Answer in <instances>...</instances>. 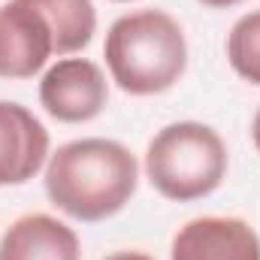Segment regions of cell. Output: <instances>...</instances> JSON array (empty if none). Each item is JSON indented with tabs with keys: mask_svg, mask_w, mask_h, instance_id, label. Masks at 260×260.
<instances>
[{
	"mask_svg": "<svg viewBox=\"0 0 260 260\" xmlns=\"http://www.w3.org/2000/svg\"><path fill=\"white\" fill-rule=\"evenodd\" d=\"M139 182V164L127 145L103 136L73 139L46 164V194L64 215L97 224L118 215Z\"/></svg>",
	"mask_w": 260,
	"mask_h": 260,
	"instance_id": "1",
	"label": "cell"
},
{
	"mask_svg": "<svg viewBox=\"0 0 260 260\" xmlns=\"http://www.w3.org/2000/svg\"><path fill=\"white\" fill-rule=\"evenodd\" d=\"M0 260H82L73 227L52 215H24L0 236Z\"/></svg>",
	"mask_w": 260,
	"mask_h": 260,
	"instance_id": "8",
	"label": "cell"
},
{
	"mask_svg": "<svg viewBox=\"0 0 260 260\" xmlns=\"http://www.w3.org/2000/svg\"><path fill=\"white\" fill-rule=\"evenodd\" d=\"M203 6H209V9H227V6H236V3H242V0H200Z\"/></svg>",
	"mask_w": 260,
	"mask_h": 260,
	"instance_id": "12",
	"label": "cell"
},
{
	"mask_svg": "<svg viewBox=\"0 0 260 260\" xmlns=\"http://www.w3.org/2000/svg\"><path fill=\"white\" fill-rule=\"evenodd\" d=\"M118 3H130V0H118Z\"/></svg>",
	"mask_w": 260,
	"mask_h": 260,
	"instance_id": "14",
	"label": "cell"
},
{
	"mask_svg": "<svg viewBox=\"0 0 260 260\" xmlns=\"http://www.w3.org/2000/svg\"><path fill=\"white\" fill-rule=\"evenodd\" d=\"M55 52L43 15L18 0L0 6V79H30Z\"/></svg>",
	"mask_w": 260,
	"mask_h": 260,
	"instance_id": "6",
	"label": "cell"
},
{
	"mask_svg": "<svg viewBox=\"0 0 260 260\" xmlns=\"http://www.w3.org/2000/svg\"><path fill=\"white\" fill-rule=\"evenodd\" d=\"M103 260H154V257L145 254V251H115V254H109Z\"/></svg>",
	"mask_w": 260,
	"mask_h": 260,
	"instance_id": "11",
	"label": "cell"
},
{
	"mask_svg": "<svg viewBox=\"0 0 260 260\" xmlns=\"http://www.w3.org/2000/svg\"><path fill=\"white\" fill-rule=\"evenodd\" d=\"M109 100V85L103 70L88 58H61L46 70L40 82L43 109L64 124L94 121Z\"/></svg>",
	"mask_w": 260,
	"mask_h": 260,
	"instance_id": "4",
	"label": "cell"
},
{
	"mask_svg": "<svg viewBox=\"0 0 260 260\" xmlns=\"http://www.w3.org/2000/svg\"><path fill=\"white\" fill-rule=\"evenodd\" d=\"M170 260H260V236L242 218H194L173 236Z\"/></svg>",
	"mask_w": 260,
	"mask_h": 260,
	"instance_id": "5",
	"label": "cell"
},
{
	"mask_svg": "<svg viewBox=\"0 0 260 260\" xmlns=\"http://www.w3.org/2000/svg\"><path fill=\"white\" fill-rule=\"evenodd\" d=\"M18 3L43 15V21L52 30L58 55L82 52L97 30V12L91 0H18Z\"/></svg>",
	"mask_w": 260,
	"mask_h": 260,
	"instance_id": "9",
	"label": "cell"
},
{
	"mask_svg": "<svg viewBox=\"0 0 260 260\" xmlns=\"http://www.w3.org/2000/svg\"><path fill=\"white\" fill-rule=\"evenodd\" d=\"M145 176L154 191L176 203L215 194L227 176L221 133L200 121H176L154 133L145 151Z\"/></svg>",
	"mask_w": 260,
	"mask_h": 260,
	"instance_id": "3",
	"label": "cell"
},
{
	"mask_svg": "<svg viewBox=\"0 0 260 260\" xmlns=\"http://www.w3.org/2000/svg\"><path fill=\"white\" fill-rule=\"evenodd\" d=\"M49 157V130L21 103L0 100V188L30 182Z\"/></svg>",
	"mask_w": 260,
	"mask_h": 260,
	"instance_id": "7",
	"label": "cell"
},
{
	"mask_svg": "<svg viewBox=\"0 0 260 260\" xmlns=\"http://www.w3.org/2000/svg\"><path fill=\"white\" fill-rule=\"evenodd\" d=\"M227 61L233 73L260 85V9L245 12L227 34Z\"/></svg>",
	"mask_w": 260,
	"mask_h": 260,
	"instance_id": "10",
	"label": "cell"
},
{
	"mask_svg": "<svg viewBox=\"0 0 260 260\" xmlns=\"http://www.w3.org/2000/svg\"><path fill=\"white\" fill-rule=\"evenodd\" d=\"M103 58L112 82L124 94H164L185 76V30L164 9H136L112 21V27L106 30Z\"/></svg>",
	"mask_w": 260,
	"mask_h": 260,
	"instance_id": "2",
	"label": "cell"
},
{
	"mask_svg": "<svg viewBox=\"0 0 260 260\" xmlns=\"http://www.w3.org/2000/svg\"><path fill=\"white\" fill-rule=\"evenodd\" d=\"M251 139H254V148L260 154V109L254 112V121H251Z\"/></svg>",
	"mask_w": 260,
	"mask_h": 260,
	"instance_id": "13",
	"label": "cell"
}]
</instances>
